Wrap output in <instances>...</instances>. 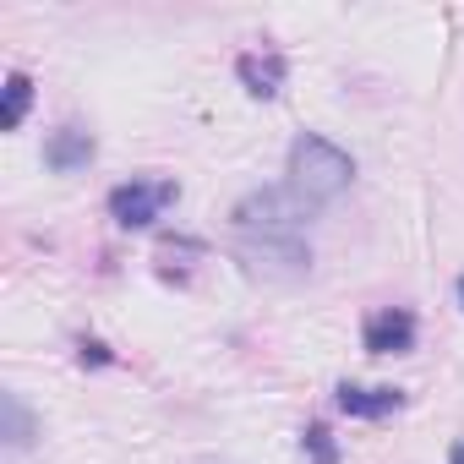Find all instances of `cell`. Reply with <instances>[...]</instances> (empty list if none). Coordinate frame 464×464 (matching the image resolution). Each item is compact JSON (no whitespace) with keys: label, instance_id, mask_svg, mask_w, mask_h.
<instances>
[{"label":"cell","instance_id":"cell-12","mask_svg":"<svg viewBox=\"0 0 464 464\" xmlns=\"http://www.w3.org/2000/svg\"><path fill=\"white\" fill-rule=\"evenodd\" d=\"M110 361H115V355H110L99 339H82V366H110Z\"/></svg>","mask_w":464,"mask_h":464},{"label":"cell","instance_id":"cell-3","mask_svg":"<svg viewBox=\"0 0 464 464\" xmlns=\"http://www.w3.org/2000/svg\"><path fill=\"white\" fill-rule=\"evenodd\" d=\"M175 197H180L175 180H121L110 191V218L121 229H148V224H159L175 208Z\"/></svg>","mask_w":464,"mask_h":464},{"label":"cell","instance_id":"cell-2","mask_svg":"<svg viewBox=\"0 0 464 464\" xmlns=\"http://www.w3.org/2000/svg\"><path fill=\"white\" fill-rule=\"evenodd\" d=\"M350 180H355V159H350L339 142H328V137H317V131H301V137L290 142V186H295L312 208L334 202Z\"/></svg>","mask_w":464,"mask_h":464},{"label":"cell","instance_id":"cell-13","mask_svg":"<svg viewBox=\"0 0 464 464\" xmlns=\"http://www.w3.org/2000/svg\"><path fill=\"white\" fill-rule=\"evenodd\" d=\"M448 464H464V442H453V448H448Z\"/></svg>","mask_w":464,"mask_h":464},{"label":"cell","instance_id":"cell-10","mask_svg":"<svg viewBox=\"0 0 464 464\" xmlns=\"http://www.w3.org/2000/svg\"><path fill=\"white\" fill-rule=\"evenodd\" d=\"M34 110V77L28 72H12L6 77V104H0V131H17Z\"/></svg>","mask_w":464,"mask_h":464},{"label":"cell","instance_id":"cell-1","mask_svg":"<svg viewBox=\"0 0 464 464\" xmlns=\"http://www.w3.org/2000/svg\"><path fill=\"white\" fill-rule=\"evenodd\" d=\"M317 218V208L295 191V186H263V191H246L229 213L241 241H301V229Z\"/></svg>","mask_w":464,"mask_h":464},{"label":"cell","instance_id":"cell-6","mask_svg":"<svg viewBox=\"0 0 464 464\" xmlns=\"http://www.w3.org/2000/svg\"><path fill=\"white\" fill-rule=\"evenodd\" d=\"M236 77H241V88H246L252 99H279V88H285V77H290V61H285L279 50H246V55L236 61Z\"/></svg>","mask_w":464,"mask_h":464},{"label":"cell","instance_id":"cell-7","mask_svg":"<svg viewBox=\"0 0 464 464\" xmlns=\"http://www.w3.org/2000/svg\"><path fill=\"white\" fill-rule=\"evenodd\" d=\"M93 153H99V142H93L88 126H61V131H50V142H44V164H50L55 175H77V169H88Z\"/></svg>","mask_w":464,"mask_h":464},{"label":"cell","instance_id":"cell-11","mask_svg":"<svg viewBox=\"0 0 464 464\" xmlns=\"http://www.w3.org/2000/svg\"><path fill=\"white\" fill-rule=\"evenodd\" d=\"M301 453H306L312 464H339V442H334V431H328L323 420L301 426Z\"/></svg>","mask_w":464,"mask_h":464},{"label":"cell","instance_id":"cell-5","mask_svg":"<svg viewBox=\"0 0 464 464\" xmlns=\"http://www.w3.org/2000/svg\"><path fill=\"white\" fill-rule=\"evenodd\" d=\"M361 344L366 355H410L415 350V312L404 306H382L361 323Z\"/></svg>","mask_w":464,"mask_h":464},{"label":"cell","instance_id":"cell-14","mask_svg":"<svg viewBox=\"0 0 464 464\" xmlns=\"http://www.w3.org/2000/svg\"><path fill=\"white\" fill-rule=\"evenodd\" d=\"M453 290H459V306H464V274H459V285H453Z\"/></svg>","mask_w":464,"mask_h":464},{"label":"cell","instance_id":"cell-9","mask_svg":"<svg viewBox=\"0 0 464 464\" xmlns=\"http://www.w3.org/2000/svg\"><path fill=\"white\" fill-rule=\"evenodd\" d=\"M0 410H6V448L12 453H28L39 442V415L28 410L23 393H6V399H0Z\"/></svg>","mask_w":464,"mask_h":464},{"label":"cell","instance_id":"cell-4","mask_svg":"<svg viewBox=\"0 0 464 464\" xmlns=\"http://www.w3.org/2000/svg\"><path fill=\"white\" fill-rule=\"evenodd\" d=\"M236 257L252 279H268V285H290V279L312 274V246L306 241H241Z\"/></svg>","mask_w":464,"mask_h":464},{"label":"cell","instance_id":"cell-8","mask_svg":"<svg viewBox=\"0 0 464 464\" xmlns=\"http://www.w3.org/2000/svg\"><path fill=\"white\" fill-rule=\"evenodd\" d=\"M334 404H339L350 420H388L393 410H404V393H399V388H361V382H339V388H334Z\"/></svg>","mask_w":464,"mask_h":464}]
</instances>
